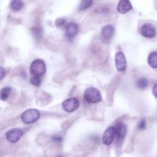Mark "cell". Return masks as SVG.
I'll return each mask as SVG.
<instances>
[{"label": "cell", "mask_w": 157, "mask_h": 157, "mask_svg": "<svg viewBox=\"0 0 157 157\" xmlns=\"http://www.w3.org/2000/svg\"><path fill=\"white\" fill-rule=\"evenodd\" d=\"M83 98L87 102L94 104L99 102L102 99L101 92L93 87L88 88L85 91Z\"/></svg>", "instance_id": "6da1fadb"}, {"label": "cell", "mask_w": 157, "mask_h": 157, "mask_svg": "<svg viewBox=\"0 0 157 157\" xmlns=\"http://www.w3.org/2000/svg\"><path fill=\"white\" fill-rule=\"evenodd\" d=\"M40 118V112L34 109H29L21 114V119L25 124H32L37 121Z\"/></svg>", "instance_id": "7a4b0ae2"}, {"label": "cell", "mask_w": 157, "mask_h": 157, "mask_svg": "<svg viewBox=\"0 0 157 157\" xmlns=\"http://www.w3.org/2000/svg\"><path fill=\"white\" fill-rule=\"evenodd\" d=\"M46 67L45 63L39 59H36L32 62L30 66V72L34 75L41 76L45 72Z\"/></svg>", "instance_id": "3957f363"}, {"label": "cell", "mask_w": 157, "mask_h": 157, "mask_svg": "<svg viewBox=\"0 0 157 157\" xmlns=\"http://www.w3.org/2000/svg\"><path fill=\"white\" fill-rule=\"evenodd\" d=\"M79 107V101L77 98H70L64 100L62 103V107L64 111L68 113L72 112Z\"/></svg>", "instance_id": "277c9868"}, {"label": "cell", "mask_w": 157, "mask_h": 157, "mask_svg": "<svg viewBox=\"0 0 157 157\" xmlns=\"http://www.w3.org/2000/svg\"><path fill=\"white\" fill-rule=\"evenodd\" d=\"M23 134V131L20 128H13L8 131L6 134L7 140L11 143H15L18 142L22 137Z\"/></svg>", "instance_id": "5b68a950"}, {"label": "cell", "mask_w": 157, "mask_h": 157, "mask_svg": "<svg viewBox=\"0 0 157 157\" xmlns=\"http://www.w3.org/2000/svg\"><path fill=\"white\" fill-rule=\"evenodd\" d=\"M115 63L116 69L119 72L125 71L126 68V60L124 53L121 52H118L115 56Z\"/></svg>", "instance_id": "8992f818"}, {"label": "cell", "mask_w": 157, "mask_h": 157, "mask_svg": "<svg viewBox=\"0 0 157 157\" xmlns=\"http://www.w3.org/2000/svg\"><path fill=\"white\" fill-rule=\"evenodd\" d=\"M115 126H109L105 130L102 136V141L103 144L106 145H110L113 142V140L115 138Z\"/></svg>", "instance_id": "52a82bcc"}, {"label": "cell", "mask_w": 157, "mask_h": 157, "mask_svg": "<svg viewBox=\"0 0 157 157\" xmlns=\"http://www.w3.org/2000/svg\"><path fill=\"white\" fill-rule=\"evenodd\" d=\"M140 33L145 37L153 38L156 34L155 26L152 23H145L141 27Z\"/></svg>", "instance_id": "ba28073f"}, {"label": "cell", "mask_w": 157, "mask_h": 157, "mask_svg": "<svg viewBox=\"0 0 157 157\" xmlns=\"http://www.w3.org/2000/svg\"><path fill=\"white\" fill-rule=\"evenodd\" d=\"M115 128V137H116L117 142L121 143L123 140L126 134L127 127L124 123L120 122L117 124L116 127Z\"/></svg>", "instance_id": "9c48e42d"}, {"label": "cell", "mask_w": 157, "mask_h": 157, "mask_svg": "<svg viewBox=\"0 0 157 157\" xmlns=\"http://www.w3.org/2000/svg\"><path fill=\"white\" fill-rule=\"evenodd\" d=\"M78 27L75 23H69L66 25L65 27L66 36L68 39H72L78 33Z\"/></svg>", "instance_id": "30bf717a"}, {"label": "cell", "mask_w": 157, "mask_h": 157, "mask_svg": "<svg viewBox=\"0 0 157 157\" xmlns=\"http://www.w3.org/2000/svg\"><path fill=\"white\" fill-rule=\"evenodd\" d=\"M132 8V5L129 0H120L117 6V10L120 13H126Z\"/></svg>", "instance_id": "8fae6325"}, {"label": "cell", "mask_w": 157, "mask_h": 157, "mask_svg": "<svg viewBox=\"0 0 157 157\" xmlns=\"http://www.w3.org/2000/svg\"><path fill=\"white\" fill-rule=\"evenodd\" d=\"M113 33H114V28L110 25H105L102 28L101 31L102 37L106 40H109L112 37Z\"/></svg>", "instance_id": "7c38bea8"}, {"label": "cell", "mask_w": 157, "mask_h": 157, "mask_svg": "<svg viewBox=\"0 0 157 157\" xmlns=\"http://www.w3.org/2000/svg\"><path fill=\"white\" fill-rule=\"evenodd\" d=\"M148 63L150 67L156 69L157 67V52L151 53L148 58Z\"/></svg>", "instance_id": "4fadbf2b"}, {"label": "cell", "mask_w": 157, "mask_h": 157, "mask_svg": "<svg viewBox=\"0 0 157 157\" xmlns=\"http://www.w3.org/2000/svg\"><path fill=\"white\" fill-rule=\"evenodd\" d=\"M23 7V2L21 0H12L10 2V7L13 11H19Z\"/></svg>", "instance_id": "5bb4252c"}, {"label": "cell", "mask_w": 157, "mask_h": 157, "mask_svg": "<svg viewBox=\"0 0 157 157\" xmlns=\"http://www.w3.org/2000/svg\"><path fill=\"white\" fill-rule=\"evenodd\" d=\"M11 88L9 87H4L0 91V99L2 101H6L10 96Z\"/></svg>", "instance_id": "9a60e30c"}, {"label": "cell", "mask_w": 157, "mask_h": 157, "mask_svg": "<svg viewBox=\"0 0 157 157\" xmlns=\"http://www.w3.org/2000/svg\"><path fill=\"white\" fill-rule=\"evenodd\" d=\"M136 85L141 90L145 89L147 87H148V80L145 78H141L137 81Z\"/></svg>", "instance_id": "2e32d148"}, {"label": "cell", "mask_w": 157, "mask_h": 157, "mask_svg": "<svg viewBox=\"0 0 157 157\" xmlns=\"http://www.w3.org/2000/svg\"><path fill=\"white\" fill-rule=\"evenodd\" d=\"M93 4V0H82L80 5L79 9L80 10H84L89 8Z\"/></svg>", "instance_id": "e0dca14e"}, {"label": "cell", "mask_w": 157, "mask_h": 157, "mask_svg": "<svg viewBox=\"0 0 157 157\" xmlns=\"http://www.w3.org/2000/svg\"><path fill=\"white\" fill-rule=\"evenodd\" d=\"M30 82L32 85H34L35 86H39L40 85L41 83V79L39 77V76L37 75H34L33 77H32L30 79Z\"/></svg>", "instance_id": "ac0fdd59"}, {"label": "cell", "mask_w": 157, "mask_h": 157, "mask_svg": "<svg viewBox=\"0 0 157 157\" xmlns=\"http://www.w3.org/2000/svg\"><path fill=\"white\" fill-rule=\"evenodd\" d=\"M138 129L142 130V129H145L146 128V121L145 119H141L140 121H139V124H138Z\"/></svg>", "instance_id": "d6986e66"}, {"label": "cell", "mask_w": 157, "mask_h": 157, "mask_svg": "<svg viewBox=\"0 0 157 157\" xmlns=\"http://www.w3.org/2000/svg\"><path fill=\"white\" fill-rule=\"evenodd\" d=\"M52 139L56 143H60L62 142V137L59 136H54L52 137Z\"/></svg>", "instance_id": "ffe728a7"}, {"label": "cell", "mask_w": 157, "mask_h": 157, "mask_svg": "<svg viewBox=\"0 0 157 157\" xmlns=\"http://www.w3.org/2000/svg\"><path fill=\"white\" fill-rule=\"evenodd\" d=\"M5 74H6V71L2 67L0 66V81L2 80V78L4 77Z\"/></svg>", "instance_id": "44dd1931"}, {"label": "cell", "mask_w": 157, "mask_h": 157, "mask_svg": "<svg viewBox=\"0 0 157 157\" xmlns=\"http://www.w3.org/2000/svg\"><path fill=\"white\" fill-rule=\"evenodd\" d=\"M66 20L63 18H59V19H58L56 21V25L57 26H59L61 25H63L64 23H65Z\"/></svg>", "instance_id": "7402d4cb"}, {"label": "cell", "mask_w": 157, "mask_h": 157, "mask_svg": "<svg viewBox=\"0 0 157 157\" xmlns=\"http://www.w3.org/2000/svg\"><path fill=\"white\" fill-rule=\"evenodd\" d=\"M152 92L155 96V97H156V84H155L153 86V88H152Z\"/></svg>", "instance_id": "603a6c76"}]
</instances>
